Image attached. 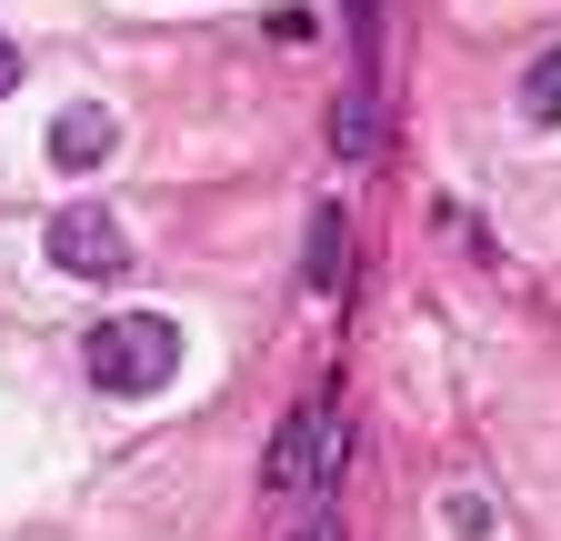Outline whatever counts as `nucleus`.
<instances>
[{"label": "nucleus", "instance_id": "5", "mask_svg": "<svg viewBox=\"0 0 561 541\" xmlns=\"http://www.w3.org/2000/svg\"><path fill=\"white\" fill-rule=\"evenodd\" d=\"M301 281H311V301H341V291H351V221H341V211H311Z\"/></svg>", "mask_w": 561, "mask_h": 541}, {"label": "nucleus", "instance_id": "11", "mask_svg": "<svg viewBox=\"0 0 561 541\" xmlns=\"http://www.w3.org/2000/svg\"><path fill=\"white\" fill-rule=\"evenodd\" d=\"M291 541H341V521H331V511H321V521H301V531H291Z\"/></svg>", "mask_w": 561, "mask_h": 541}, {"label": "nucleus", "instance_id": "4", "mask_svg": "<svg viewBox=\"0 0 561 541\" xmlns=\"http://www.w3.org/2000/svg\"><path fill=\"white\" fill-rule=\"evenodd\" d=\"M111 151H121V120H111L101 101H70V111L50 120V161H60V171H101Z\"/></svg>", "mask_w": 561, "mask_h": 541}, {"label": "nucleus", "instance_id": "6", "mask_svg": "<svg viewBox=\"0 0 561 541\" xmlns=\"http://www.w3.org/2000/svg\"><path fill=\"white\" fill-rule=\"evenodd\" d=\"M371 130H381L371 81H341V101H331V151H341V161H371Z\"/></svg>", "mask_w": 561, "mask_h": 541}, {"label": "nucleus", "instance_id": "8", "mask_svg": "<svg viewBox=\"0 0 561 541\" xmlns=\"http://www.w3.org/2000/svg\"><path fill=\"white\" fill-rule=\"evenodd\" d=\"M522 111H531V120H561V41L531 50V71H522Z\"/></svg>", "mask_w": 561, "mask_h": 541}, {"label": "nucleus", "instance_id": "2", "mask_svg": "<svg viewBox=\"0 0 561 541\" xmlns=\"http://www.w3.org/2000/svg\"><path fill=\"white\" fill-rule=\"evenodd\" d=\"M81 361H91V391L140 401V391H161L181 371V331H171V311H101Z\"/></svg>", "mask_w": 561, "mask_h": 541}, {"label": "nucleus", "instance_id": "9", "mask_svg": "<svg viewBox=\"0 0 561 541\" xmlns=\"http://www.w3.org/2000/svg\"><path fill=\"white\" fill-rule=\"evenodd\" d=\"M451 531H461V541H471V531H491V502H481V492H461V502H451Z\"/></svg>", "mask_w": 561, "mask_h": 541}, {"label": "nucleus", "instance_id": "10", "mask_svg": "<svg viewBox=\"0 0 561 541\" xmlns=\"http://www.w3.org/2000/svg\"><path fill=\"white\" fill-rule=\"evenodd\" d=\"M21 91V50H11V31H0V101Z\"/></svg>", "mask_w": 561, "mask_h": 541}, {"label": "nucleus", "instance_id": "3", "mask_svg": "<svg viewBox=\"0 0 561 541\" xmlns=\"http://www.w3.org/2000/svg\"><path fill=\"white\" fill-rule=\"evenodd\" d=\"M50 261L70 270V281H121V270H130V241H121L111 211L70 200V211H50Z\"/></svg>", "mask_w": 561, "mask_h": 541}, {"label": "nucleus", "instance_id": "7", "mask_svg": "<svg viewBox=\"0 0 561 541\" xmlns=\"http://www.w3.org/2000/svg\"><path fill=\"white\" fill-rule=\"evenodd\" d=\"M341 21H351V81H371L381 71V0H341Z\"/></svg>", "mask_w": 561, "mask_h": 541}, {"label": "nucleus", "instance_id": "1", "mask_svg": "<svg viewBox=\"0 0 561 541\" xmlns=\"http://www.w3.org/2000/svg\"><path fill=\"white\" fill-rule=\"evenodd\" d=\"M341 451H351V401H341V381H311V391L291 401V422L271 431V451H261V482H271L280 502L331 492Z\"/></svg>", "mask_w": 561, "mask_h": 541}]
</instances>
